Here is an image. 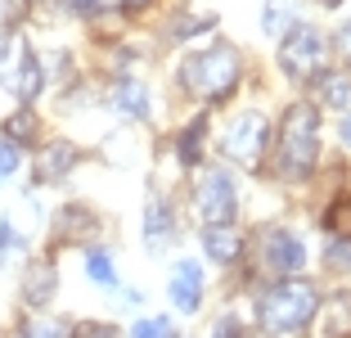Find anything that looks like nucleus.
<instances>
[{"label": "nucleus", "instance_id": "4468645a", "mask_svg": "<svg viewBox=\"0 0 351 338\" xmlns=\"http://www.w3.org/2000/svg\"><path fill=\"white\" fill-rule=\"evenodd\" d=\"M203 248L212 262H234L243 253V239L230 230V225H203Z\"/></svg>", "mask_w": 351, "mask_h": 338}, {"label": "nucleus", "instance_id": "7ed1b4c3", "mask_svg": "<svg viewBox=\"0 0 351 338\" xmlns=\"http://www.w3.org/2000/svg\"><path fill=\"white\" fill-rule=\"evenodd\" d=\"M320 311V293L311 280H279L261 293V320L270 334H298Z\"/></svg>", "mask_w": 351, "mask_h": 338}, {"label": "nucleus", "instance_id": "393cba45", "mask_svg": "<svg viewBox=\"0 0 351 338\" xmlns=\"http://www.w3.org/2000/svg\"><path fill=\"white\" fill-rule=\"evenodd\" d=\"M329 311H333V316H329V338H347L351 334V302H347V297H338Z\"/></svg>", "mask_w": 351, "mask_h": 338}, {"label": "nucleus", "instance_id": "b1692460", "mask_svg": "<svg viewBox=\"0 0 351 338\" xmlns=\"http://www.w3.org/2000/svg\"><path fill=\"white\" fill-rule=\"evenodd\" d=\"M131 338H176L171 316H149V320H140V325L131 329Z\"/></svg>", "mask_w": 351, "mask_h": 338}, {"label": "nucleus", "instance_id": "473e14b6", "mask_svg": "<svg viewBox=\"0 0 351 338\" xmlns=\"http://www.w3.org/2000/svg\"><path fill=\"white\" fill-rule=\"evenodd\" d=\"M10 19H14V10H10V0H0V32L10 27Z\"/></svg>", "mask_w": 351, "mask_h": 338}, {"label": "nucleus", "instance_id": "a878e982", "mask_svg": "<svg viewBox=\"0 0 351 338\" xmlns=\"http://www.w3.org/2000/svg\"><path fill=\"white\" fill-rule=\"evenodd\" d=\"M59 10H63L59 0H27V14H32L36 23H41V27H50V23L59 19Z\"/></svg>", "mask_w": 351, "mask_h": 338}, {"label": "nucleus", "instance_id": "a211bd4d", "mask_svg": "<svg viewBox=\"0 0 351 338\" xmlns=\"http://www.w3.org/2000/svg\"><path fill=\"white\" fill-rule=\"evenodd\" d=\"M261 27H266L270 36H289V32H293V5H289V0H266Z\"/></svg>", "mask_w": 351, "mask_h": 338}, {"label": "nucleus", "instance_id": "9b49d317", "mask_svg": "<svg viewBox=\"0 0 351 338\" xmlns=\"http://www.w3.org/2000/svg\"><path fill=\"white\" fill-rule=\"evenodd\" d=\"M54 289H59V271H54L50 257L27 262V271H23V302H27V307H45L54 297Z\"/></svg>", "mask_w": 351, "mask_h": 338}, {"label": "nucleus", "instance_id": "2eb2a0df", "mask_svg": "<svg viewBox=\"0 0 351 338\" xmlns=\"http://www.w3.org/2000/svg\"><path fill=\"white\" fill-rule=\"evenodd\" d=\"M315 100L324 109H347L351 104V72H320L315 77Z\"/></svg>", "mask_w": 351, "mask_h": 338}, {"label": "nucleus", "instance_id": "f704fd0d", "mask_svg": "<svg viewBox=\"0 0 351 338\" xmlns=\"http://www.w3.org/2000/svg\"><path fill=\"white\" fill-rule=\"evenodd\" d=\"M342 144H347V149H351V113H347V117H342Z\"/></svg>", "mask_w": 351, "mask_h": 338}, {"label": "nucleus", "instance_id": "dca6fc26", "mask_svg": "<svg viewBox=\"0 0 351 338\" xmlns=\"http://www.w3.org/2000/svg\"><path fill=\"white\" fill-rule=\"evenodd\" d=\"M113 109L126 113V117H149V91L140 82H122L113 95Z\"/></svg>", "mask_w": 351, "mask_h": 338}, {"label": "nucleus", "instance_id": "4be33fe9", "mask_svg": "<svg viewBox=\"0 0 351 338\" xmlns=\"http://www.w3.org/2000/svg\"><path fill=\"white\" fill-rule=\"evenodd\" d=\"M14 338H68V325L63 320H27V325H19Z\"/></svg>", "mask_w": 351, "mask_h": 338}, {"label": "nucleus", "instance_id": "bb28decb", "mask_svg": "<svg viewBox=\"0 0 351 338\" xmlns=\"http://www.w3.org/2000/svg\"><path fill=\"white\" fill-rule=\"evenodd\" d=\"M324 262H329L333 271H351V239H333L329 253H324Z\"/></svg>", "mask_w": 351, "mask_h": 338}, {"label": "nucleus", "instance_id": "f03ea898", "mask_svg": "<svg viewBox=\"0 0 351 338\" xmlns=\"http://www.w3.org/2000/svg\"><path fill=\"white\" fill-rule=\"evenodd\" d=\"M239 72H243L239 50L226 45V41H217V45H207V50L189 54V59L180 63V86H185L194 100H226L239 86Z\"/></svg>", "mask_w": 351, "mask_h": 338}, {"label": "nucleus", "instance_id": "6e6552de", "mask_svg": "<svg viewBox=\"0 0 351 338\" xmlns=\"http://www.w3.org/2000/svg\"><path fill=\"white\" fill-rule=\"evenodd\" d=\"M257 248H261V271H266V275H293V271L302 267V257H306V248L298 244V235L279 230V225H266V230H261Z\"/></svg>", "mask_w": 351, "mask_h": 338}, {"label": "nucleus", "instance_id": "39448f33", "mask_svg": "<svg viewBox=\"0 0 351 338\" xmlns=\"http://www.w3.org/2000/svg\"><path fill=\"white\" fill-rule=\"evenodd\" d=\"M0 82L10 86V95L23 100V104H32L36 95H41L45 68H41V59H36V50L27 45V36H10V41H5V54H0Z\"/></svg>", "mask_w": 351, "mask_h": 338}, {"label": "nucleus", "instance_id": "cd10ccee", "mask_svg": "<svg viewBox=\"0 0 351 338\" xmlns=\"http://www.w3.org/2000/svg\"><path fill=\"white\" fill-rule=\"evenodd\" d=\"M14 172H19V144L0 135V181H10Z\"/></svg>", "mask_w": 351, "mask_h": 338}, {"label": "nucleus", "instance_id": "0eeeda50", "mask_svg": "<svg viewBox=\"0 0 351 338\" xmlns=\"http://www.w3.org/2000/svg\"><path fill=\"white\" fill-rule=\"evenodd\" d=\"M194 207L203 216V225H230L239 212V194H234V181L217 167H207L194 185Z\"/></svg>", "mask_w": 351, "mask_h": 338}, {"label": "nucleus", "instance_id": "6ab92c4d", "mask_svg": "<svg viewBox=\"0 0 351 338\" xmlns=\"http://www.w3.org/2000/svg\"><path fill=\"white\" fill-rule=\"evenodd\" d=\"M86 275H90L99 289H113V284H117V267H113V257L104 253V248H90V253H86Z\"/></svg>", "mask_w": 351, "mask_h": 338}, {"label": "nucleus", "instance_id": "5701e85b", "mask_svg": "<svg viewBox=\"0 0 351 338\" xmlns=\"http://www.w3.org/2000/svg\"><path fill=\"white\" fill-rule=\"evenodd\" d=\"M324 225L333 230V239H351V199L333 203V207H329V216H324Z\"/></svg>", "mask_w": 351, "mask_h": 338}, {"label": "nucleus", "instance_id": "1a4fd4ad", "mask_svg": "<svg viewBox=\"0 0 351 338\" xmlns=\"http://www.w3.org/2000/svg\"><path fill=\"white\" fill-rule=\"evenodd\" d=\"M54 235H59V244H95L99 239V216L86 203H63L54 212Z\"/></svg>", "mask_w": 351, "mask_h": 338}, {"label": "nucleus", "instance_id": "c756f323", "mask_svg": "<svg viewBox=\"0 0 351 338\" xmlns=\"http://www.w3.org/2000/svg\"><path fill=\"white\" fill-rule=\"evenodd\" d=\"M73 338H122L113 325H99V320H86V325L73 329Z\"/></svg>", "mask_w": 351, "mask_h": 338}, {"label": "nucleus", "instance_id": "f8f14e48", "mask_svg": "<svg viewBox=\"0 0 351 338\" xmlns=\"http://www.w3.org/2000/svg\"><path fill=\"white\" fill-rule=\"evenodd\" d=\"M167 289H171L176 311H198V297H203V271H198V262H176Z\"/></svg>", "mask_w": 351, "mask_h": 338}, {"label": "nucleus", "instance_id": "72a5a7b5", "mask_svg": "<svg viewBox=\"0 0 351 338\" xmlns=\"http://www.w3.org/2000/svg\"><path fill=\"white\" fill-rule=\"evenodd\" d=\"M122 5H126V14H140V10H149L154 0H122Z\"/></svg>", "mask_w": 351, "mask_h": 338}, {"label": "nucleus", "instance_id": "9d476101", "mask_svg": "<svg viewBox=\"0 0 351 338\" xmlns=\"http://www.w3.org/2000/svg\"><path fill=\"white\" fill-rule=\"evenodd\" d=\"M77 163H82V149H77L73 140H54V144H45L41 154H36V181H41V185L63 181Z\"/></svg>", "mask_w": 351, "mask_h": 338}, {"label": "nucleus", "instance_id": "aec40b11", "mask_svg": "<svg viewBox=\"0 0 351 338\" xmlns=\"http://www.w3.org/2000/svg\"><path fill=\"white\" fill-rule=\"evenodd\" d=\"M203 131H207V117H194V122L180 131V163H189V167L198 163V144H203Z\"/></svg>", "mask_w": 351, "mask_h": 338}, {"label": "nucleus", "instance_id": "c9c22d12", "mask_svg": "<svg viewBox=\"0 0 351 338\" xmlns=\"http://www.w3.org/2000/svg\"><path fill=\"white\" fill-rule=\"evenodd\" d=\"M320 5H329V10H333V5H342V0H320Z\"/></svg>", "mask_w": 351, "mask_h": 338}, {"label": "nucleus", "instance_id": "e433bc0d", "mask_svg": "<svg viewBox=\"0 0 351 338\" xmlns=\"http://www.w3.org/2000/svg\"><path fill=\"white\" fill-rule=\"evenodd\" d=\"M266 338H279V334H266Z\"/></svg>", "mask_w": 351, "mask_h": 338}, {"label": "nucleus", "instance_id": "f3484780", "mask_svg": "<svg viewBox=\"0 0 351 338\" xmlns=\"http://www.w3.org/2000/svg\"><path fill=\"white\" fill-rule=\"evenodd\" d=\"M5 140H14V144H36V135H41V122H36V113L32 109H19L10 117V122H5Z\"/></svg>", "mask_w": 351, "mask_h": 338}, {"label": "nucleus", "instance_id": "f257e3e1", "mask_svg": "<svg viewBox=\"0 0 351 338\" xmlns=\"http://www.w3.org/2000/svg\"><path fill=\"white\" fill-rule=\"evenodd\" d=\"M315 158H320V113H315V104H293L279 122L275 167L289 181H302V176H311Z\"/></svg>", "mask_w": 351, "mask_h": 338}, {"label": "nucleus", "instance_id": "ddd939ff", "mask_svg": "<svg viewBox=\"0 0 351 338\" xmlns=\"http://www.w3.org/2000/svg\"><path fill=\"white\" fill-rule=\"evenodd\" d=\"M176 235V216H171V207H167V199L158 194H149V207H145V239H149V248L154 253H162V244Z\"/></svg>", "mask_w": 351, "mask_h": 338}, {"label": "nucleus", "instance_id": "423d86ee", "mask_svg": "<svg viewBox=\"0 0 351 338\" xmlns=\"http://www.w3.org/2000/svg\"><path fill=\"white\" fill-rule=\"evenodd\" d=\"M324 63V36L311 23H293V32L279 41V68L298 77V82H315Z\"/></svg>", "mask_w": 351, "mask_h": 338}, {"label": "nucleus", "instance_id": "20e7f679", "mask_svg": "<svg viewBox=\"0 0 351 338\" xmlns=\"http://www.w3.org/2000/svg\"><path fill=\"white\" fill-rule=\"evenodd\" d=\"M266 144H270V117L257 109H243V113L230 117L226 135H221V154L239 167H261Z\"/></svg>", "mask_w": 351, "mask_h": 338}, {"label": "nucleus", "instance_id": "412c9836", "mask_svg": "<svg viewBox=\"0 0 351 338\" xmlns=\"http://www.w3.org/2000/svg\"><path fill=\"white\" fill-rule=\"evenodd\" d=\"M212 23H217L212 14H207V19H194V14H176V19H171V27H167V32H171V41H189V36L207 32Z\"/></svg>", "mask_w": 351, "mask_h": 338}, {"label": "nucleus", "instance_id": "c85d7f7f", "mask_svg": "<svg viewBox=\"0 0 351 338\" xmlns=\"http://www.w3.org/2000/svg\"><path fill=\"white\" fill-rule=\"evenodd\" d=\"M19 248H23L19 230H14L10 221H0V267H5V257H10V253H19Z\"/></svg>", "mask_w": 351, "mask_h": 338}, {"label": "nucleus", "instance_id": "2f4dec72", "mask_svg": "<svg viewBox=\"0 0 351 338\" xmlns=\"http://www.w3.org/2000/svg\"><path fill=\"white\" fill-rule=\"evenodd\" d=\"M73 5H77L82 14H95V10H104V0H73Z\"/></svg>", "mask_w": 351, "mask_h": 338}, {"label": "nucleus", "instance_id": "7c9ffc66", "mask_svg": "<svg viewBox=\"0 0 351 338\" xmlns=\"http://www.w3.org/2000/svg\"><path fill=\"white\" fill-rule=\"evenodd\" d=\"M338 50H342V59L351 63V23H342V27H338Z\"/></svg>", "mask_w": 351, "mask_h": 338}]
</instances>
